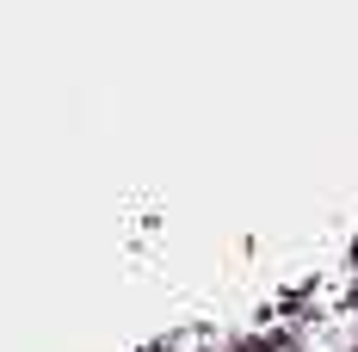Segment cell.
Masks as SVG:
<instances>
[{
  "mask_svg": "<svg viewBox=\"0 0 358 352\" xmlns=\"http://www.w3.org/2000/svg\"><path fill=\"white\" fill-rule=\"evenodd\" d=\"M241 352H358V321H303V328H285Z\"/></svg>",
  "mask_w": 358,
  "mask_h": 352,
  "instance_id": "6da1fadb",
  "label": "cell"
}]
</instances>
